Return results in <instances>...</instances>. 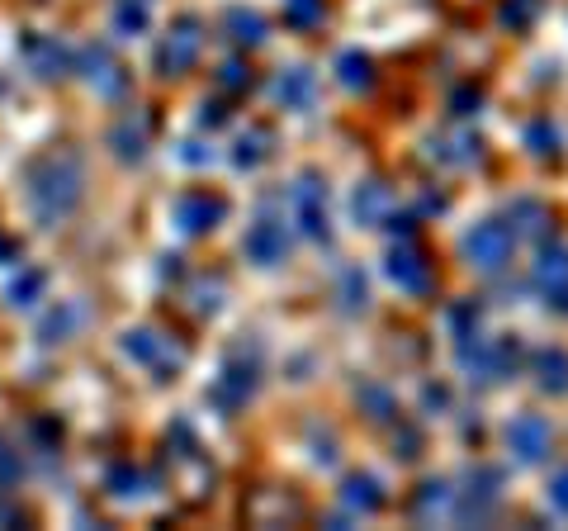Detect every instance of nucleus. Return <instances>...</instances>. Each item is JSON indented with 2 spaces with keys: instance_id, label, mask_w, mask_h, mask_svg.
I'll list each match as a JSON object with an SVG mask.
<instances>
[{
  "instance_id": "nucleus-1",
  "label": "nucleus",
  "mask_w": 568,
  "mask_h": 531,
  "mask_svg": "<svg viewBox=\"0 0 568 531\" xmlns=\"http://www.w3.org/2000/svg\"><path fill=\"white\" fill-rule=\"evenodd\" d=\"M81 200V166L76 157H43L29 176V204L38 209V219H62Z\"/></svg>"
},
{
  "instance_id": "nucleus-2",
  "label": "nucleus",
  "mask_w": 568,
  "mask_h": 531,
  "mask_svg": "<svg viewBox=\"0 0 568 531\" xmlns=\"http://www.w3.org/2000/svg\"><path fill=\"white\" fill-rule=\"evenodd\" d=\"M512 247H516V233L507 228V223H479L469 238H464V257H469V266L474 271H502L507 261H512Z\"/></svg>"
},
{
  "instance_id": "nucleus-3",
  "label": "nucleus",
  "mask_w": 568,
  "mask_h": 531,
  "mask_svg": "<svg viewBox=\"0 0 568 531\" xmlns=\"http://www.w3.org/2000/svg\"><path fill=\"white\" fill-rule=\"evenodd\" d=\"M550 422L535 418V413H521V418L507 427V451H512L521 465H535V460L550 456Z\"/></svg>"
},
{
  "instance_id": "nucleus-4",
  "label": "nucleus",
  "mask_w": 568,
  "mask_h": 531,
  "mask_svg": "<svg viewBox=\"0 0 568 531\" xmlns=\"http://www.w3.org/2000/svg\"><path fill=\"white\" fill-rule=\"evenodd\" d=\"M289 209H294V223H299L308 238H327V190H322L313 176H303L289 195Z\"/></svg>"
},
{
  "instance_id": "nucleus-5",
  "label": "nucleus",
  "mask_w": 568,
  "mask_h": 531,
  "mask_svg": "<svg viewBox=\"0 0 568 531\" xmlns=\"http://www.w3.org/2000/svg\"><path fill=\"white\" fill-rule=\"evenodd\" d=\"M199 57V19H180L176 29L166 34V43H161V53H157V62H161V72H185L190 62Z\"/></svg>"
},
{
  "instance_id": "nucleus-6",
  "label": "nucleus",
  "mask_w": 568,
  "mask_h": 531,
  "mask_svg": "<svg viewBox=\"0 0 568 531\" xmlns=\"http://www.w3.org/2000/svg\"><path fill=\"white\" fill-rule=\"evenodd\" d=\"M535 290L545 294V304H568V247H550L535 261Z\"/></svg>"
},
{
  "instance_id": "nucleus-7",
  "label": "nucleus",
  "mask_w": 568,
  "mask_h": 531,
  "mask_svg": "<svg viewBox=\"0 0 568 531\" xmlns=\"http://www.w3.org/2000/svg\"><path fill=\"white\" fill-rule=\"evenodd\" d=\"M247 257L256 261V266H280L284 252H289V238H284V223L275 219H256L251 223V233H247Z\"/></svg>"
},
{
  "instance_id": "nucleus-8",
  "label": "nucleus",
  "mask_w": 568,
  "mask_h": 531,
  "mask_svg": "<svg viewBox=\"0 0 568 531\" xmlns=\"http://www.w3.org/2000/svg\"><path fill=\"white\" fill-rule=\"evenodd\" d=\"M389 280L398 285V290L422 294L426 285H431V271H426V261L417 257L412 247H393L389 252Z\"/></svg>"
},
{
  "instance_id": "nucleus-9",
  "label": "nucleus",
  "mask_w": 568,
  "mask_h": 531,
  "mask_svg": "<svg viewBox=\"0 0 568 531\" xmlns=\"http://www.w3.org/2000/svg\"><path fill=\"white\" fill-rule=\"evenodd\" d=\"M176 219L185 233H209L213 223L223 219V200H209V195H185L176 204Z\"/></svg>"
},
{
  "instance_id": "nucleus-10",
  "label": "nucleus",
  "mask_w": 568,
  "mask_h": 531,
  "mask_svg": "<svg viewBox=\"0 0 568 531\" xmlns=\"http://www.w3.org/2000/svg\"><path fill=\"white\" fill-rule=\"evenodd\" d=\"M535 380H540V389H550V394H568V351L564 347L535 351Z\"/></svg>"
},
{
  "instance_id": "nucleus-11",
  "label": "nucleus",
  "mask_w": 568,
  "mask_h": 531,
  "mask_svg": "<svg viewBox=\"0 0 568 531\" xmlns=\"http://www.w3.org/2000/svg\"><path fill=\"white\" fill-rule=\"evenodd\" d=\"M497 503V475L493 470H479V475H469V503H464V517H488Z\"/></svg>"
},
{
  "instance_id": "nucleus-12",
  "label": "nucleus",
  "mask_w": 568,
  "mask_h": 531,
  "mask_svg": "<svg viewBox=\"0 0 568 531\" xmlns=\"http://www.w3.org/2000/svg\"><path fill=\"white\" fill-rule=\"evenodd\" d=\"M24 53H29V62H34L38 76H57L62 67H67V53H62V43H57V38H29V43H24Z\"/></svg>"
},
{
  "instance_id": "nucleus-13",
  "label": "nucleus",
  "mask_w": 568,
  "mask_h": 531,
  "mask_svg": "<svg viewBox=\"0 0 568 531\" xmlns=\"http://www.w3.org/2000/svg\"><path fill=\"white\" fill-rule=\"evenodd\" d=\"M389 190H384V185H360V190H355V219L360 223H384V214H389Z\"/></svg>"
},
{
  "instance_id": "nucleus-14",
  "label": "nucleus",
  "mask_w": 568,
  "mask_h": 531,
  "mask_svg": "<svg viewBox=\"0 0 568 531\" xmlns=\"http://www.w3.org/2000/svg\"><path fill=\"white\" fill-rule=\"evenodd\" d=\"M341 498H346V508H355V513H374V508L384 503V494H379V479H374V475H351Z\"/></svg>"
},
{
  "instance_id": "nucleus-15",
  "label": "nucleus",
  "mask_w": 568,
  "mask_h": 531,
  "mask_svg": "<svg viewBox=\"0 0 568 531\" xmlns=\"http://www.w3.org/2000/svg\"><path fill=\"white\" fill-rule=\"evenodd\" d=\"M81 67H86V76L95 81V86H105V91H119V86H124V81H119V67H114V57H109V48H86Z\"/></svg>"
},
{
  "instance_id": "nucleus-16",
  "label": "nucleus",
  "mask_w": 568,
  "mask_h": 531,
  "mask_svg": "<svg viewBox=\"0 0 568 531\" xmlns=\"http://www.w3.org/2000/svg\"><path fill=\"white\" fill-rule=\"evenodd\" d=\"M275 100H284V105H308V100H313V76L303 72V67H289V72L275 81Z\"/></svg>"
},
{
  "instance_id": "nucleus-17",
  "label": "nucleus",
  "mask_w": 568,
  "mask_h": 531,
  "mask_svg": "<svg viewBox=\"0 0 568 531\" xmlns=\"http://www.w3.org/2000/svg\"><path fill=\"white\" fill-rule=\"evenodd\" d=\"M228 29L237 43H261L266 38V19L256 15V10H228Z\"/></svg>"
},
{
  "instance_id": "nucleus-18",
  "label": "nucleus",
  "mask_w": 568,
  "mask_h": 531,
  "mask_svg": "<svg viewBox=\"0 0 568 531\" xmlns=\"http://www.w3.org/2000/svg\"><path fill=\"white\" fill-rule=\"evenodd\" d=\"M450 508V489L445 484H422V503H417V517H436V513H445Z\"/></svg>"
},
{
  "instance_id": "nucleus-19",
  "label": "nucleus",
  "mask_w": 568,
  "mask_h": 531,
  "mask_svg": "<svg viewBox=\"0 0 568 531\" xmlns=\"http://www.w3.org/2000/svg\"><path fill=\"white\" fill-rule=\"evenodd\" d=\"M284 15H289V24L308 29V24L322 19V0H284Z\"/></svg>"
},
{
  "instance_id": "nucleus-20",
  "label": "nucleus",
  "mask_w": 568,
  "mask_h": 531,
  "mask_svg": "<svg viewBox=\"0 0 568 531\" xmlns=\"http://www.w3.org/2000/svg\"><path fill=\"white\" fill-rule=\"evenodd\" d=\"M341 81H346V86H370V62H365V57H355V53H346V57H341Z\"/></svg>"
},
{
  "instance_id": "nucleus-21",
  "label": "nucleus",
  "mask_w": 568,
  "mask_h": 531,
  "mask_svg": "<svg viewBox=\"0 0 568 531\" xmlns=\"http://www.w3.org/2000/svg\"><path fill=\"white\" fill-rule=\"evenodd\" d=\"M114 143H119V157H124V162L128 157H142V124L133 129V119H128L124 129L114 133Z\"/></svg>"
},
{
  "instance_id": "nucleus-22",
  "label": "nucleus",
  "mask_w": 568,
  "mask_h": 531,
  "mask_svg": "<svg viewBox=\"0 0 568 531\" xmlns=\"http://www.w3.org/2000/svg\"><path fill=\"white\" fill-rule=\"evenodd\" d=\"M535 19V0H507L502 5V24H531Z\"/></svg>"
},
{
  "instance_id": "nucleus-23",
  "label": "nucleus",
  "mask_w": 568,
  "mask_h": 531,
  "mask_svg": "<svg viewBox=\"0 0 568 531\" xmlns=\"http://www.w3.org/2000/svg\"><path fill=\"white\" fill-rule=\"evenodd\" d=\"M38 290H43V271H29L24 275V285H19V280L10 285V299H15V304H34L29 294H38Z\"/></svg>"
},
{
  "instance_id": "nucleus-24",
  "label": "nucleus",
  "mask_w": 568,
  "mask_h": 531,
  "mask_svg": "<svg viewBox=\"0 0 568 531\" xmlns=\"http://www.w3.org/2000/svg\"><path fill=\"white\" fill-rule=\"evenodd\" d=\"M550 503H554V508H559V513L568 517V465H564V470H559V475L550 479Z\"/></svg>"
},
{
  "instance_id": "nucleus-25",
  "label": "nucleus",
  "mask_w": 568,
  "mask_h": 531,
  "mask_svg": "<svg viewBox=\"0 0 568 531\" xmlns=\"http://www.w3.org/2000/svg\"><path fill=\"white\" fill-rule=\"evenodd\" d=\"M15 475H19V460H15V451H5V441H0V484H10Z\"/></svg>"
},
{
  "instance_id": "nucleus-26",
  "label": "nucleus",
  "mask_w": 568,
  "mask_h": 531,
  "mask_svg": "<svg viewBox=\"0 0 568 531\" xmlns=\"http://www.w3.org/2000/svg\"><path fill=\"white\" fill-rule=\"evenodd\" d=\"M355 299L365 304V280H355L351 275V280H346V304H351V309H355Z\"/></svg>"
},
{
  "instance_id": "nucleus-27",
  "label": "nucleus",
  "mask_w": 568,
  "mask_h": 531,
  "mask_svg": "<svg viewBox=\"0 0 568 531\" xmlns=\"http://www.w3.org/2000/svg\"><path fill=\"white\" fill-rule=\"evenodd\" d=\"M242 81H247V76H242V67H237V62H228V67H223V86H242Z\"/></svg>"
}]
</instances>
